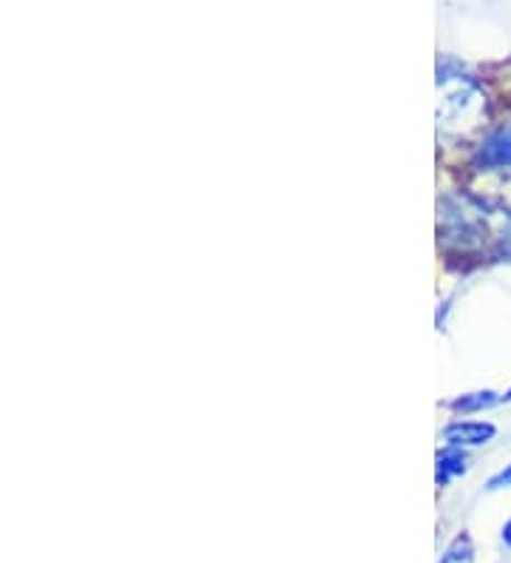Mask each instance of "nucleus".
<instances>
[{"label": "nucleus", "mask_w": 511, "mask_h": 563, "mask_svg": "<svg viewBox=\"0 0 511 563\" xmlns=\"http://www.w3.org/2000/svg\"><path fill=\"white\" fill-rule=\"evenodd\" d=\"M486 97L469 77L441 75V109L437 123L443 131L475 129L477 120L484 118Z\"/></svg>", "instance_id": "obj_1"}, {"label": "nucleus", "mask_w": 511, "mask_h": 563, "mask_svg": "<svg viewBox=\"0 0 511 563\" xmlns=\"http://www.w3.org/2000/svg\"><path fill=\"white\" fill-rule=\"evenodd\" d=\"M480 172H511V123L491 129L475 152Z\"/></svg>", "instance_id": "obj_2"}, {"label": "nucleus", "mask_w": 511, "mask_h": 563, "mask_svg": "<svg viewBox=\"0 0 511 563\" xmlns=\"http://www.w3.org/2000/svg\"><path fill=\"white\" fill-rule=\"evenodd\" d=\"M498 439V427L491 421L457 419L443 427V441L452 446H486Z\"/></svg>", "instance_id": "obj_3"}, {"label": "nucleus", "mask_w": 511, "mask_h": 563, "mask_svg": "<svg viewBox=\"0 0 511 563\" xmlns=\"http://www.w3.org/2000/svg\"><path fill=\"white\" fill-rule=\"evenodd\" d=\"M466 470H469V455L464 453V446L446 444L441 453H437L435 478L441 487H446L449 482H455V478L466 475Z\"/></svg>", "instance_id": "obj_4"}, {"label": "nucleus", "mask_w": 511, "mask_h": 563, "mask_svg": "<svg viewBox=\"0 0 511 563\" xmlns=\"http://www.w3.org/2000/svg\"><path fill=\"white\" fill-rule=\"evenodd\" d=\"M503 405V393L498 390H475V393H464V396H457V399L449 401V410L460 412V416H475V412L491 410V407Z\"/></svg>", "instance_id": "obj_5"}, {"label": "nucleus", "mask_w": 511, "mask_h": 563, "mask_svg": "<svg viewBox=\"0 0 511 563\" xmlns=\"http://www.w3.org/2000/svg\"><path fill=\"white\" fill-rule=\"evenodd\" d=\"M437 563H475V550H471V538L466 532L452 541V547L443 552V558Z\"/></svg>", "instance_id": "obj_6"}, {"label": "nucleus", "mask_w": 511, "mask_h": 563, "mask_svg": "<svg viewBox=\"0 0 511 563\" xmlns=\"http://www.w3.org/2000/svg\"><path fill=\"white\" fill-rule=\"evenodd\" d=\"M506 487H511V464H506L500 473H495L489 482H486V489H489V493H498V489H506Z\"/></svg>", "instance_id": "obj_7"}, {"label": "nucleus", "mask_w": 511, "mask_h": 563, "mask_svg": "<svg viewBox=\"0 0 511 563\" xmlns=\"http://www.w3.org/2000/svg\"><path fill=\"white\" fill-rule=\"evenodd\" d=\"M500 541L506 543V550H511V518L503 523V529H500Z\"/></svg>", "instance_id": "obj_8"}, {"label": "nucleus", "mask_w": 511, "mask_h": 563, "mask_svg": "<svg viewBox=\"0 0 511 563\" xmlns=\"http://www.w3.org/2000/svg\"><path fill=\"white\" fill-rule=\"evenodd\" d=\"M503 405H511V387L503 393Z\"/></svg>", "instance_id": "obj_9"}]
</instances>
